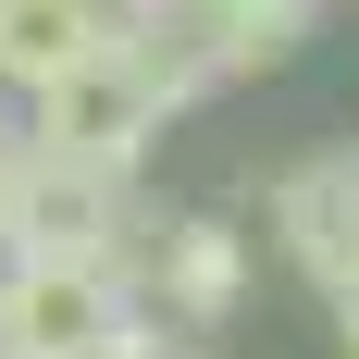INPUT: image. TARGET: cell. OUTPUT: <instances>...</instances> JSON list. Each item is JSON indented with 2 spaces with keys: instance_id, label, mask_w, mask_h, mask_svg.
I'll list each match as a JSON object with an SVG mask.
<instances>
[{
  "instance_id": "6da1fadb",
  "label": "cell",
  "mask_w": 359,
  "mask_h": 359,
  "mask_svg": "<svg viewBox=\"0 0 359 359\" xmlns=\"http://www.w3.org/2000/svg\"><path fill=\"white\" fill-rule=\"evenodd\" d=\"M198 87H211V62L186 50V25H111L100 50H87V62H74L62 87L25 111V149H50V161H87V174H124V186H137L149 137H161Z\"/></svg>"
},
{
  "instance_id": "7a4b0ae2",
  "label": "cell",
  "mask_w": 359,
  "mask_h": 359,
  "mask_svg": "<svg viewBox=\"0 0 359 359\" xmlns=\"http://www.w3.org/2000/svg\"><path fill=\"white\" fill-rule=\"evenodd\" d=\"M0 260L25 273H111L137 285V186L87 174V161H50V149H13L0 161Z\"/></svg>"
},
{
  "instance_id": "3957f363",
  "label": "cell",
  "mask_w": 359,
  "mask_h": 359,
  "mask_svg": "<svg viewBox=\"0 0 359 359\" xmlns=\"http://www.w3.org/2000/svg\"><path fill=\"white\" fill-rule=\"evenodd\" d=\"M137 285L111 273H25L0 260V359H137Z\"/></svg>"
},
{
  "instance_id": "277c9868",
  "label": "cell",
  "mask_w": 359,
  "mask_h": 359,
  "mask_svg": "<svg viewBox=\"0 0 359 359\" xmlns=\"http://www.w3.org/2000/svg\"><path fill=\"white\" fill-rule=\"evenodd\" d=\"M273 248H285L323 297L359 285V149H310V161L273 174Z\"/></svg>"
},
{
  "instance_id": "5b68a950",
  "label": "cell",
  "mask_w": 359,
  "mask_h": 359,
  "mask_svg": "<svg viewBox=\"0 0 359 359\" xmlns=\"http://www.w3.org/2000/svg\"><path fill=\"white\" fill-rule=\"evenodd\" d=\"M149 297H161L174 323H198V334H211L223 310L248 297V236H236L223 211H186V223H161V236H149Z\"/></svg>"
},
{
  "instance_id": "8992f818",
  "label": "cell",
  "mask_w": 359,
  "mask_h": 359,
  "mask_svg": "<svg viewBox=\"0 0 359 359\" xmlns=\"http://www.w3.org/2000/svg\"><path fill=\"white\" fill-rule=\"evenodd\" d=\"M323 13L334 0H186V50L211 62V87L223 74H285L323 37Z\"/></svg>"
},
{
  "instance_id": "52a82bcc",
  "label": "cell",
  "mask_w": 359,
  "mask_h": 359,
  "mask_svg": "<svg viewBox=\"0 0 359 359\" xmlns=\"http://www.w3.org/2000/svg\"><path fill=\"white\" fill-rule=\"evenodd\" d=\"M100 37H111V0H0V87L50 100Z\"/></svg>"
},
{
  "instance_id": "ba28073f",
  "label": "cell",
  "mask_w": 359,
  "mask_h": 359,
  "mask_svg": "<svg viewBox=\"0 0 359 359\" xmlns=\"http://www.w3.org/2000/svg\"><path fill=\"white\" fill-rule=\"evenodd\" d=\"M111 25H186V0H111Z\"/></svg>"
},
{
  "instance_id": "9c48e42d",
  "label": "cell",
  "mask_w": 359,
  "mask_h": 359,
  "mask_svg": "<svg viewBox=\"0 0 359 359\" xmlns=\"http://www.w3.org/2000/svg\"><path fill=\"white\" fill-rule=\"evenodd\" d=\"M334 347H347V359H359V285H347V297H334Z\"/></svg>"
},
{
  "instance_id": "30bf717a",
  "label": "cell",
  "mask_w": 359,
  "mask_h": 359,
  "mask_svg": "<svg viewBox=\"0 0 359 359\" xmlns=\"http://www.w3.org/2000/svg\"><path fill=\"white\" fill-rule=\"evenodd\" d=\"M137 359H198V347H161V334H149V347H137Z\"/></svg>"
},
{
  "instance_id": "8fae6325",
  "label": "cell",
  "mask_w": 359,
  "mask_h": 359,
  "mask_svg": "<svg viewBox=\"0 0 359 359\" xmlns=\"http://www.w3.org/2000/svg\"><path fill=\"white\" fill-rule=\"evenodd\" d=\"M13 149H25V124H0V161H13Z\"/></svg>"
}]
</instances>
